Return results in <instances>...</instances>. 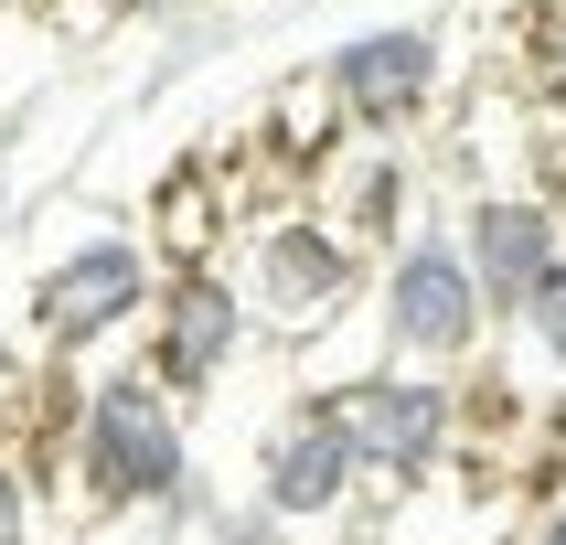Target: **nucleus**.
Listing matches in <instances>:
<instances>
[{"label": "nucleus", "instance_id": "1a4fd4ad", "mask_svg": "<svg viewBox=\"0 0 566 545\" xmlns=\"http://www.w3.org/2000/svg\"><path fill=\"white\" fill-rule=\"evenodd\" d=\"M364 460H353V439L332 428V407L321 396H289L268 428H256V460H247V503H268L289 524V535H321V524H353L364 513Z\"/></svg>", "mask_w": 566, "mask_h": 545}, {"label": "nucleus", "instance_id": "9d476101", "mask_svg": "<svg viewBox=\"0 0 566 545\" xmlns=\"http://www.w3.org/2000/svg\"><path fill=\"white\" fill-rule=\"evenodd\" d=\"M311 182H321V192H311V214L343 224V247L364 256V268H375V256L396 247L417 214H428V203H417V160H407V139H343V150L321 160Z\"/></svg>", "mask_w": 566, "mask_h": 545}, {"label": "nucleus", "instance_id": "f257e3e1", "mask_svg": "<svg viewBox=\"0 0 566 545\" xmlns=\"http://www.w3.org/2000/svg\"><path fill=\"white\" fill-rule=\"evenodd\" d=\"M64 492L96 524H192V503H203L192 417L139 364L86 375V396L64 407Z\"/></svg>", "mask_w": 566, "mask_h": 545}, {"label": "nucleus", "instance_id": "20e7f679", "mask_svg": "<svg viewBox=\"0 0 566 545\" xmlns=\"http://www.w3.org/2000/svg\"><path fill=\"white\" fill-rule=\"evenodd\" d=\"M364 256L343 247V224L311 214V203H268V214L235 224V289H247V321L279 332V343H321L332 321L364 300Z\"/></svg>", "mask_w": 566, "mask_h": 545}, {"label": "nucleus", "instance_id": "6e6552de", "mask_svg": "<svg viewBox=\"0 0 566 545\" xmlns=\"http://www.w3.org/2000/svg\"><path fill=\"white\" fill-rule=\"evenodd\" d=\"M256 321H247V289H235V268L224 256H203V268H160V300L150 321H139V375L171 396V407H192V396H214L235 364H247Z\"/></svg>", "mask_w": 566, "mask_h": 545}, {"label": "nucleus", "instance_id": "39448f33", "mask_svg": "<svg viewBox=\"0 0 566 545\" xmlns=\"http://www.w3.org/2000/svg\"><path fill=\"white\" fill-rule=\"evenodd\" d=\"M311 86L332 96V118L353 139H407V128L460 107V54L439 22H364L311 54Z\"/></svg>", "mask_w": 566, "mask_h": 545}, {"label": "nucleus", "instance_id": "f8f14e48", "mask_svg": "<svg viewBox=\"0 0 566 545\" xmlns=\"http://www.w3.org/2000/svg\"><path fill=\"white\" fill-rule=\"evenodd\" d=\"M64 32H107V22H192L203 0H54Z\"/></svg>", "mask_w": 566, "mask_h": 545}, {"label": "nucleus", "instance_id": "423d86ee", "mask_svg": "<svg viewBox=\"0 0 566 545\" xmlns=\"http://www.w3.org/2000/svg\"><path fill=\"white\" fill-rule=\"evenodd\" d=\"M150 300H160L150 235H128L118 214H86L43 268H32L22 311H32V343L43 353H96V343H118V332H139Z\"/></svg>", "mask_w": 566, "mask_h": 545}, {"label": "nucleus", "instance_id": "7ed1b4c3", "mask_svg": "<svg viewBox=\"0 0 566 545\" xmlns=\"http://www.w3.org/2000/svg\"><path fill=\"white\" fill-rule=\"evenodd\" d=\"M332 428L353 439L364 481L375 492H417V481L460 471V449H471V417H460V375H417V364H353L343 385H311Z\"/></svg>", "mask_w": 566, "mask_h": 545}, {"label": "nucleus", "instance_id": "dca6fc26", "mask_svg": "<svg viewBox=\"0 0 566 545\" xmlns=\"http://www.w3.org/2000/svg\"><path fill=\"white\" fill-rule=\"evenodd\" d=\"M535 545H566V481L545 492V513H535Z\"/></svg>", "mask_w": 566, "mask_h": 545}, {"label": "nucleus", "instance_id": "2eb2a0df", "mask_svg": "<svg viewBox=\"0 0 566 545\" xmlns=\"http://www.w3.org/2000/svg\"><path fill=\"white\" fill-rule=\"evenodd\" d=\"M11 224H22V171H11V139H0V247H11Z\"/></svg>", "mask_w": 566, "mask_h": 545}, {"label": "nucleus", "instance_id": "4468645a", "mask_svg": "<svg viewBox=\"0 0 566 545\" xmlns=\"http://www.w3.org/2000/svg\"><path fill=\"white\" fill-rule=\"evenodd\" d=\"M0 545H43V503H32V471L0 449Z\"/></svg>", "mask_w": 566, "mask_h": 545}, {"label": "nucleus", "instance_id": "ddd939ff", "mask_svg": "<svg viewBox=\"0 0 566 545\" xmlns=\"http://www.w3.org/2000/svg\"><path fill=\"white\" fill-rule=\"evenodd\" d=\"M513 332H524V343H535V364H545V375L566 385V268H556V279L535 289V311L513 321Z\"/></svg>", "mask_w": 566, "mask_h": 545}, {"label": "nucleus", "instance_id": "f03ea898", "mask_svg": "<svg viewBox=\"0 0 566 545\" xmlns=\"http://www.w3.org/2000/svg\"><path fill=\"white\" fill-rule=\"evenodd\" d=\"M375 353L385 364H417V375H471L492 353V311H481L471 268L449 247V214H417L396 247L375 256Z\"/></svg>", "mask_w": 566, "mask_h": 545}, {"label": "nucleus", "instance_id": "0eeeda50", "mask_svg": "<svg viewBox=\"0 0 566 545\" xmlns=\"http://www.w3.org/2000/svg\"><path fill=\"white\" fill-rule=\"evenodd\" d=\"M449 247H460V268H471L492 332H513V321L535 311V289L566 268V192H545V182L460 192V203H449Z\"/></svg>", "mask_w": 566, "mask_h": 545}, {"label": "nucleus", "instance_id": "9b49d317", "mask_svg": "<svg viewBox=\"0 0 566 545\" xmlns=\"http://www.w3.org/2000/svg\"><path fill=\"white\" fill-rule=\"evenodd\" d=\"M192 535H203V545H300L279 513L247 503V492H203V503H192Z\"/></svg>", "mask_w": 566, "mask_h": 545}]
</instances>
